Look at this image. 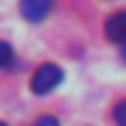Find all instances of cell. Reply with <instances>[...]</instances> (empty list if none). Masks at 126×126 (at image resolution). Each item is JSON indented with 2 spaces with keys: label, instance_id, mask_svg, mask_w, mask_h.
<instances>
[{
  "label": "cell",
  "instance_id": "obj_1",
  "mask_svg": "<svg viewBox=\"0 0 126 126\" xmlns=\"http://www.w3.org/2000/svg\"><path fill=\"white\" fill-rule=\"evenodd\" d=\"M61 81H63V71L58 68L55 63H45V66H39L37 74L32 76V92L34 94H47V92H53Z\"/></svg>",
  "mask_w": 126,
  "mask_h": 126
},
{
  "label": "cell",
  "instance_id": "obj_2",
  "mask_svg": "<svg viewBox=\"0 0 126 126\" xmlns=\"http://www.w3.org/2000/svg\"><path fill=\"white\" fill-rule=\"evenodd\" d=\"M53 8V0H21V13L26 21H42Z\"/></svg>",
  "mask_w": 126,
  "mask_h": 126
},
{
  "label": "cell",
  "instance_id": "obj_3",
  "mask_svg": "<svg viewBox=\"0 0 126 126\" xmlns=\"http://www.w3.org/2000/svg\"><path fill=\"white\" fill-rule=\"evenodd\" d=\"M105 34H108V39L118 42L121 47L126 45V11L113 13L108 21H105Z\"/></svg>",
  "mask_w": 126,
  "mask_h": 126
},
{
  "label": "cell",
  "instance_id": "obj_4",
  "mask_svg": "<svg viewBox=\"0 0 126 126\" xmlns=\"http://www.w3.org/2000/svg\"><path fill=\"white\" fill-rule=\"evenodd\" d=\"M11 61H13V47L8 45V42H3V39H0V68H3V66H8Z\"/></svg>",
  "mask_w": 126,
  "mask_h": 126
},
{
  "label": "cell",
  "instance_id": "obj_5",
  "mask_svg": "<svg viewBox=\"0 0 126 126\" xmlns=\"http://www.w3.org/2000/svg\"><path fill=\"white\" fill-rule=\"evenodd\" d=\"M113 118H116L118 126H126V100H121L116 105V110H113Z\"/></svg>",
  "mask_w": 126,
  "mask_h": 126
},
{
  "label": "cell",
  "instance_id": "obj_6",
  "mask_svg": "<svg viewBox=\"0 0 126 126\" xmlns=\"http://www.w3.org/2000/svg\"><path fill=\"white\" fill-rule=\"evenodd\" d=\"M32 126H61V124H58V118H53V116H42V118H37Z\"/></svg>",
  "mask_w": 126,
  "mask_h": 126
},
{
  "label": "cell",
  "instance_id": "obj_7",
  "mask_svg": "<svg viewBox=\"0 0 126 126\" xmlns=\"http://www.w3.org/2000/svg\"><path fill=\"white\" fill-rule=\"evenodd\" d=\"M121 53H124V58H126V45H124V47H121Z\"/></svg>",
  "mask_w": 126,
  "mask_h": 126
},
{
  "label": "cell",
  "instance_id": "obj_8",
  "mask_svg": "<svg viewBox=\"0 0 126 126\" xmlns=\"http://www.w3.org/2000/svg\"><path fill=\"white\" fill-rule=\"evenodd\" d=\"M0 126H5V124H3V121H0Z\"/></svg>",
  "mask_w": 126,
  "mask_h": 126
}]
</instances>
